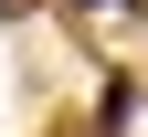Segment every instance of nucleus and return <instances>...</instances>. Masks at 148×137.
Here are the masks:
<instances>
[{
    "mask_svg": "<svg viewBox=\"0 0 148 137\" xmlns=\"http://www.w3.org/2000/svg\"><path fill=\"white\" fill-rule=\"evenodd\" d=\"M106 11H127V0H106Z\"/></svg>",
    "mask_w": 148,
    "mask_h": 137,
    "instance_id": "f257e3e1",
    "label": "nucleus"
}]
</instances>
